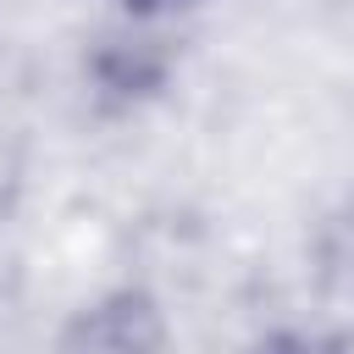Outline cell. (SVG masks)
Returning <instances> with one entry per match:
<instances>
[{
  "label": "cell",
  "instance_id": "obj_1",
  "mask_svg": "<svg viewBox=\"0 0 354 354\" xmlns=\"http://www.w3.org/2000/svg\"><path fill=\"white\" fill-rule=\"evenodd\" d=\"M260 354H326V348H315V343H304V337H277V343H266Z\"/></svg>",
  "mask_w": 354,
  "mask_h": 354
},
{
  "label": "cell",
  "instance_id": "obj_2",
  "mask_svg": "<svg viewBox=\"0 0 354 354\" xmlns=\"http://www.w3.org/2000/svg\"><path fill=\"white\" fill-rule=\"evenodd\" d=\"M122 6H133V11H166V6H188V0H122Z\"/></svg>",
  "mask_w": 354,
  "mask_h": 354
}]
</instances>
